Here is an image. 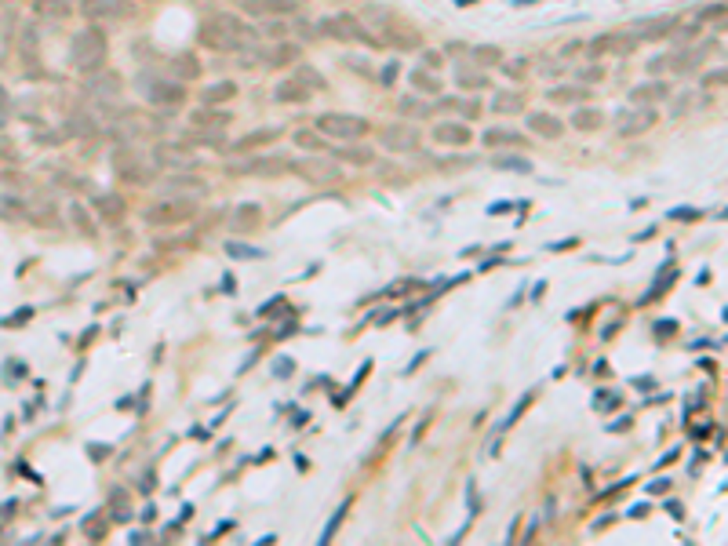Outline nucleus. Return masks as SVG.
<instances>
[{
  "mask_svg": "<svg viewBox=\"0 0 728 546\" xmlns=\"http://www.w3.org/2000/svg\"><path fill=\"white\" fill-rule=\"evenodd\" d=\"M251 37H255V33H251V26L244 23V18L226 15V11H219V15L204 18V26H201V44H204V48H215V51L244 48Z\"/></svg>",
  "mask_w": 728,
  "mask_h": 546,
  "instance_id": "nucleus-1",
  "label": "nucleus"
},
{
  "mask_svg": "<svg viewBox=\"0 0 728 546\" xmlns=\"http://www.w3.org/2000/svg\"><path fill=\"white\" fill-rule=\"evenodd\" d=\"M106 55H110V44H106V33H102L99 26H84L80 33H73V40H70V62H73V70L95 73V70H102Z\"/></svg>",
  "mask_w": 728,
  "mask_h": 546,
  "instance_id": "nucleus-2",
  "label": "nucleus"
},
{
  "mask_svg": "<svg viewBox=\"0 0 728 546\" xmlns=\"http://www.w3.org/2000/svg\"><path fill=\"white\" fill-rule=\"evenodd\" d=\"M317 132L328 135V139H339V142H360L368 135V120L353 117V113H320Z\"/></svg>",
  "mask_w": 728,
  "mask_h": 546,
  "instance_id": "nucleus-3",
  "label": "nucleus"
},
{
  "mask_svg": "<svg viewBox=\"0 0 728 546\" xmlns=\"http://www.w3.org/2000/svg\"><path fill=\"white\" fill-rule=\"evenodd\" d=\"M142 219H146L149 226H179V222H189V219H194V201H189V197H164V201H157V204H149Z\"/></svg>",
  "mask_w": 728,
  "mask_h": 546,
  "instance_id": "nucleus-4",
  "label": "nucleus"
},
{
  "mask_svg": "<svg viewBox=\"0 0 728 546\" xmlns=\"http://www.w3.org/2000/svg\"><path fill=\"white\" fill-rule=\"evenodd\" d=\"M113 172H117L120 182H132V186H146L149 182V164L135 150H127V146H120V150L113 153Z\"/></svg>",
  "mask_w": 728,
  "mask_h": 546,
  "instance_id": "nucleus-5",
  "label": "nucleus"
},
{
  "mask_svg": "<svg viewBox=\"0 0 728 546\" xmlns=\"http://www.w3.org/2000/svg\"><path fill=\"white\" fill-rule=\"evenodd\" d=\"M146 99H149V106H161V110H179L182 102H186V84L171 80V77H161V80H153V84L146 88Z\"/></svg>",
  "mask_w": 728,
  "mask_h": 546,
  "instance_id": "nucleus-6",
  "label": "nucleus"
},
{
  "mask_svg": "<svg viewBox=\"0 0 728 546\" xmlns=\"http://www.w3.org/2000/svg\"><path fill=\"white\" fill-rule=\"evenodd\" d=\"M320 33L332 40H342V44H353V40H360V18L350 11L328 15V18H320Z\"/></svg>",
  "mask_w": 728,
  "mask_h": 546,
  "instance_id": "nucleus-7",
  "label": "nucleus"
},
{
  "mask_svg": "<svg viewBox=\"0 0 728 546\" xmlns=\"http://www.w3.org/2000/svg\"><path fill=\"white\" fill-rule=\"evenodd\" d=\"M655 120H659V113H655L652 106H630V110L619 113V135L637 139V135L652 132V128H655Z\"/></svg>",
  "mask_w": 728,
  "mask_h": 546,
  "instance_id": "nucleus-8",
  "label": "nucleus"
},
{
  "mask_svg": "<svg viewBox=\"0 0 728 546\" xmlns=\"http://www.w3.org/2000/svg\"><path fill=\"white\" fill-rule=\"evenodd\" d=\"M299 11V0H244L248 18H288Z\"/></svg>",
  "mask_w": 728,
  "mask_h": 546,
  "instance_id": "nucleus-9",
  "label": "nucleus"
},
{
  "mask_svg": "<svg viewBox=\"0 0 728 546\" xmlns=\"http://www.w3.org/2000/svg\"><path fill=\"white\" fill-rule=\"evenodd\" d=\"M80 15L99 23V18H127L132 15V4H124V0H80Z\"/></svg>",
  "mask_w": 728,
  "mask_h": 546,
  "instance_id": "nucleus-10",
  "label": "nucleus"
},
{
  "mask_svg": "<svg viewBox=\"0 0 728 546\" xmlns=\"http://www.w3.org/2000/svg\"><path fill=\"white\" fill-rule=\"evenodd\" d=\"M677 30V18L674 15H659V18H637L630 26V37L634 40H655V37H667Z\"/></svg>",
  "mask_w": 728,
  "mask_h": 546,
  "instance_id": "nucleus-11",
  "label": "nucleus"
},
{
  "mask_svg": "<svg viewBox=\"0 0 728 546\" xmlns=\"http://www.w3.org/2000/svg\"><path fill=\"white\" fill-rule=\"evenodd\" d=\"M470 124L466 120H441L434 128V142L437 146H470Z\"/></svg>",
  "mask_w": 728,
  "mask_h": 546,
  "instance_id": "nucleus-12",
  "label": "nucleus"
},
{
  "mask_svg": "<svg viewBox=\"0 0 728 546\" xmlns=\"http://www.w3.org/2000/svg\"><path fill=\"white\" fill-rule=\"evenodd\" d=\"M88 95H95V99H117L120 95V88H124V80H120V73H113V70H106V73H99L95 70V77H88Z\"/></svg>",
  "mask_w": 728,
  "mask_h": 546,
  "instance_id": "nucleus-13",
  "label": "nucleus"
},
{
  "mask_svg": "<svg viewBox=\"0 0 728 546\" xmlns=\"http://www.w3.org/2000/svg\"><path fill=\"white\" fill-rule=\"evenodd\" d=\"M95 212H99V219L106 226H117L124 219V212H127V201L120 193H99L95 197Z\"/></svg>",
  "mask_w": 728,
  "mask_h": 546,
  "instance_id": "nucleus-14",
  "label": "nucleus"
},
{
  "mask_svg": "<svg viewBox=\"0 0 728 546\" xmlns=\"http://www.w3.org/2000/svg\"><path fill=\"white\" fill-rule=\"evenodd\" d=\"M382 146L390 153H415L419 150V132L415 128H390L382 135Z\"/></svg>",
  "mask_w": 728,
  "mask_h": 546,
  "instance_id": "nucleus-15",
  "label": "nucleus"
},
{
  "mask_svg": "<svg viewBox=\"0 0 728 546\" xmlns=\"http://www.w3.org/2000/svg\"><path fill=\"white\" fill-rule=\"evenodd\" d=\"M667 95H670V84H667V80H645V84H637V88H630V102H634V106L663 102Z\"/></svg>",
  "mask_w": 728,
  "mask_h": 546,
  "instance_id": "nucleus-16",
  "label": "nucleus"
},
{
  "mask_svg": "<svg viewBox=\"0 0 728 546\" xmlns=\"http://www.w3.org/2000/svg\"><path fill=\"white\" fill-rule=\"evenodd\" d=\"M208 190V182L201 179V175H189V172H182V175H171V179H164L161 182V193H204Z\"/></svg>",
  "mask_w": 728,
  "mask_h": 546,
  "instance_id": "nucleus-17",
  "label": "nucleus"
},
{
  "mask_svg": "<svg viewBox=\"0 0 728 546\" xmlns=\"http://www.w3.org/2000/svg\"><path fill=\"white\" fill-rule=\"evenodd\" d=\"M634 44H637V40H634L630 33H601V37H594L590 51H594V55H605V51H623V55H630Z\"/></svg>",
  "mask_w": 728,
  "mask_h": 546,
  "instance_id": "nucleus-18",
  "label": "nucleus"
},
{
  "mask_svg": "<svg viewBox=\"0 0 728 546\" xmlns=\"http://www.w3.org/2000/svg\"><path fill=\"white\" fill-rule=\"evenodd\" d=\"M295 58H299V48L288 44V40H281V44H273V48H259V62L270 66V70H281V66H288V62H295Z\"/></svg>",
  "mask_w": 728,
  "mask_h": 546,
  "instance_id": "nucleus-19",
  "label": "nucleus"
},
{
  "mask_svg": "<svg viewBox=\"0 0 728 546\" xmlns=\"http://www.w3.org/2000/svg\"><path fill=\"white\" fill-rule=\"evenodd\" d=\"M153 160L161 167H179V172H189V167H194V157L186 153V146H157Z\"/></svg>",
  "mask_w": 728,
  "mask_h": 546,
  "instance_id": "nucleus-20",
  "label": "nucleus"
},
{
  "mask_svg": "<svg viewBox=\"0 0 728 546\" xmlns=\"http://www.w3.org/2000/svg\"><path fill=\"white\" fill-rule=\"evenodd\" d=\"M237 172H248V175H284V172H291V160H284V157H259V160H248V164H241Z\"/></svg>",
  "mask_w": 728,
  "mask_h": 546,
  "instance_id": "nucleus-21",
  "label": "nucleus"
},
{
  "mask_svg": "<svg viewBox=\"0 0 728 546\" xmlns=\"http://www.w3.org/2000/svg\"><path fill=\"white\" fill-rule=\"evenodd\" d=\"M291 172H299L306 182H335L342 175V167L339 164H320V160H306V164H299L291 167Z\"/></svg>",
  "mask_w": 728,
  "mask_h": 546,
  "instance_id": "nucleus-22",
  "label": "nucleus"
},
{
  "mask_svg": "<svg viewBox=\"0 0 728 546\" xmlns=\"http://www.w3.org/2000/svg\"><path fill=\"white\" fill-rule=\"evenodd\" d=\"M528 128H532L535 135H543V139H561V135H565V120L553 117V113H532V117H528Z\"/></svg>",
  "mask_w": 728,
  "mask_h": 546,
  "instance_id": "nucleus-23",
  "label": "nucleus"
},
{
  "mask_svg": "<svg viewBox=\"0 0 728 546\" xmlns=\"http://www.w3.org/2000/svg\"><path fill=\"white\" fill-rule=\"evenodd\" d=\"M168 77L171 80H194V77H201V58L197 55H189V51H182V55H175L171 58V70H168Z\"/></svg>",
  "mask_w": 728,
  "mask_h": 546,
  "instance_id": "nucleus-24",
  "label": "nucleus"
},
{
  "mask_svg": "<svg viewBox=\"0 0 728 546\" xmlns=\"http://www.w3.org/2000/svg\"><path fill=\"white\" fill-rule=\"evenodd\" d=\"M273 99L284 102V106H291V102H306V99H310V88H306L303 80H295V77H284V80L273 88Z\"/></svg>",
  "mask_w": 728,
  "mask_h": 546,
  "instance_id": "nucleus-25",
  "label": "nucleus"
},
{
  "mask_svg": "<svg viewBox=\"0 0 728 546\" xmlns=\"http://www.w3.org/2000/svg\"><path fill=\"white\" fill-rule=\"evenodd\" d=\"M230 226L233 229H259L263 226V208L259 204H237L230 215Z\"/></svg>",
  "mask_w": 728,
  "mask_h": 546,
  "instance_id": "nucleus-26",
  "label": "nucleus"
},
{
  "mask_svg": "<svg viewBox=\"0 0 728 546\" xmlns=\"http://www.w3.org/2000/svg\"><path fill=\"white\" fill-rule=\"evenodd\" d=\"M237 95V84L233 80H219V84H208L201 91V106H226V102Z\"/></svg>",
  "mask_w": 728,
  "mask_h": 546,
  "instance_id": "nucleus-27",
  "label": "nucleus"
},
{
  "mask_svg": "<svg viewBox=\"0 0 728 546\" xmlns=\"http://www.w3.org/2000/svg\"><path fill=\"white\" fill-rule=\"evenodd\" d=\"M332 157L339 164H360V167L375 164V150H368V146H339V150H332Z\"/></svg>",
  "mask_w": 728,
  "mask_h": 546,
  "instance_id": "nucleus-28",
  "label": "nucleus"
},
{
  "mask_svg": "<svg viewBox=\"0 0 728 546\" xmlns=\"http://www.w3.org/2000/svg\"><path fill=\"white\" fill-rule=\"evenodd\" d=\"M189 124H194V128H226L230 113L219 110V106H201L197 113H189Z\"/></svg>",
  "mask_w": 728,
  "mask_h": 546,
  "instance_id": "nucleus-29",
  "label": "nucleus"
},
{
  "mask_svg": "<svg viewBox=\"0 0 728 546\" xmlns=\"http://www.w3.org/2000/svg\"><path fill=\"white\" fill-rule=\"evenodd\" d=\"M605 124V117H601V110H594V106H579L572 113V128L575 132H597Z\"/></svg>",
  "mask_w": 728,
  "mask_h": 546,
  "instance_id": "nucleus-30",
  "label": "nucleus"
},
{
  "mask_svg": "<svg viewBox=\"0 0 728 546\" xmlns=\"http://www.w3.org/2000/svg\"><path fill=\"white\" fill-rule=\"evenodd\" d=\"M33 11L40 18H70L73 4L70 0H33Z\"/></svg>",
  "mask_w": 728,
  "mask_h": 546,
  "instance_id": "nucleus-31",
  "label": "nucleus"
},
{
  "mask_svg": "<svg viewBox=\"0 0 728 546\" xmlns=\"http://www.w3.org/2000/svg\"><path fill=\"white\" fill-rule=\"evenodd\" d=\"M66 132H70V135H77V139H92V135L99 132V124H95L88 113H70Z\"/></svg>",
  "mask_w": 728,
  "mask_h": 546,
  "instance_id": "nucleus-32",
  "label": "nucleus"
},
{
  "mask_svg": "<svg viewBox=\"0 0 728 546\" xmlns=\"http://www.w3.org/2000/svg\"><path fill=\"white\" fill-rule=\"evenodd\" d=\"M412 88H415V91H422V95H441V80H437L430 70H422V66H419V70L412 73Z\"/></svg>",
  "mask_w": 728,
  "mask_h": 546,
  "instance_id": "nucleus-33",
  "label": "nucleus"
},
{
  "mask_svg": "<svg viewBox=\"0 0 728 546\" xmlns=\"http://www.w3.org/2000/svg\"><path fill=\"white\" fill-rule=\"evenodd\" d=\"M110 514L117 521H132V502H127L124 488H110Z\"/></svg>",
  "mask_w": 728,
  "mask_h": 546,
  "instance_id": "nucleus-34",
  "label": "nucleus"
},
{
  "mask_svg": "<svg viewBox=\"0 0 728 546\" xmlns=\"http://www.w3.org/2000/svg\"><path fill=\"white\" fill-rule=\"evenodd\" d=\"M291 142L299 146V150H313V153L325 150V139H320V132H310V128H299V132L291 135Z\"/></svg>",
  "mask_w": 728,
  "mask_h": 546,
  "instance_id": "nucleus-35",
  "label": "nucleus"
},
{
  "mask_svg": "<svg viewBox=\"0 0 728 546\" xmlns=\"http://www.w3.org/2000/svg\"><path fill=\"white\" fill-rule=\"evenodd\" d=\"M484 146H525V135L506 132V128H491V132L484 135Z\"/></svg>",
  "mask_w": 728,
  "mask_h": 546,
  "instance_id": "nucleus-36",
  "label": "nucleus"
},
{
  "mask_svg": "<svg viewBox=\"0 0 728 546\" xmlns=\"http://www.w3.org/2000/svg\"><path fill=\"white\" fill-rule=\"evenodd\" d=\"M273 139H277V132H273V128H263V132H251L248 139H237V142H233V150H237V153H241V150H255V146H266V142H273Z\"/></svg>",
  "mask_w": 728,
  "mask_h": 546,
  "instance_id": "nucleus-37",
  "label": "nucleus"
},
{
  "mask_svg": "<svg viewBox=\"0 0 728 546\" xmlns=\"http://www.w3.org/2000/svg\"><path fill=\"white\" fill-rule=\"evenodd\" d=\"M496 167L499 172H517V175H532V164L517 153H506V157H496Z\"/></svg>",
  "mask_w": 728,
  "mask_h": 546,
  "instance_id": "nucleus-38",
  "label": "nucleus"
},
{
  "mask_svg": "<svg viewBox=\"0 0 728 546\" xmlns=\"http://www.w3.org/2000/svg\"><path fill=\"white\" fill-rule=\"evenodd\" d=\"M222 142H226V139H222L219 128H208V132H197V135L182 139V146H222Z\"/></svg>",
  "mask_w": 728,
  "mask_h": 546,
  "instance_id": "nucleus-39",
  "label": "nucleus"
},
{
  "mask_svg": "<svg viewBox=\"0 0 728 546\" xmlns=\"http://www.w3.org/2000/svg\"><path fill=\"white\" fill-rule=\"evenodd\" d=\"M546 99H550V102H583L586 91H583V88H568V84H565V88H550Z\"/></svg>",
  "mask_w": 728,
  "mask_h": 546,
  "instance_id": "nucleus-40",
  "label": "nucleus"
},
{
  "mask_svg": "<svg viewBox=\"0 0 728 546\" xmlns=\"http://www.w3.org/2000/svg\"><path fill=\"white\" fill-rule=\"evenodd\" d=\"M521 106H525L521 95H496V102H491L496 113H521Z\"/></svg>",
  "mask_w": 728,
  "mask_h": 546,
  "instance_id": "nucleus-41",
  "label": "nucleus"
},
{
  "mask_svg": "<svg viewBox=\"0 0 728 546\" xmlns=\"http://www.w3.org/2000/svg\"><path fill=\"white\" fill-rule=\"evenodd\" d=\"M474 58H477V66H499V62H503V51L491 48V44H484V48L474 51Z\"/></svg>",
  "mask_w": 728,
  "mask_h": 546,
  "instance_id": "nucleus-42",
  "label": "nucleus"
},
{
  "mask_svg": "<svg viewBox=\"0 0 728 546\" xmlns=\"http://www.w3.org/2000/svg\"><path fill=\"white\" fill-rule=\"evenodd\" d=\"M295 80H303V84H306L310 91H317V88H325V80H320V73H317L313 66H303V70L295 73Z\"/></svg>",
  "mask_w": 728,
  "mask_h": 546,
  "instance_id": "nucleus-43",
  "label": "nucleus"
},
{
  "mask_svg": "<svg viewBox=\"0 0 728 546\" xmlns=\"http://www.w3.org/2000/svg\"><path fill=\"white\" fill-rule=\"evenodd\" d=\"M459 84H463V88H470V91H484V88H488V77H484V73H463Z\"/></svg>",
  "mask_w": 728,
  "mask_h": 546,
  "instance_id": "nucleus-44",
  "label": "nucleus"
},
{
  "mask_svg": "<svg viewBox=\"0 0 728 546\" xmlns=\"http://www.w3.org/2000/svg\"><path fill=\"white\" fill-rule=\"evenodd\" d=\"M226 251L233 259H263V251L259 248H248V244H226Z\"/></svg>",
  "mask_w": 728,
  "mask_h": 546,
  "instance_id": "nucleus-45",
  "label": "nucleus"
},
{
  "mask_svg": "<svg viewBox=\"0 0 728 546\" xmlns=\"http://www.w3.org/2000/svg\"><path fill=\"white\" fill-rule=\"evenodd\" d=\"M11 120V95H8V88L0 84V128Z\"/></svg>",
  "mask_w": 728,
  "mask_h": 546,
  "instance_id": "nucleus-46",
  "label": "nucleus"
},
{
  "mask_svg": "<svg viewBox=\"0 0 728 546\" xmlns=\"http://www.w3.org/2000/svg\"><path fill=\"white\" fill-rule=\"evenodd\" d=\"M84 535H88V539H102V535H106V521H95V517L84 521Z\"/></svg>",
  "mask_w": 728,
  "mask_h": 546,
  "instance_id": "nucleus-47",
  "label": "nucleus"
},
{
  "mask_svg": "<svg viewBox=\"0 0 728 546\" xmlns=\"http://www.w3.org/2000/svg\"><path fill=\"white\" fill-rule=\"evenodd\" d=\"M346 510H350V499L342 502V507H339V514H335V517L328 521V528H325V542H328V539L335 535V528H339V524H342V514H346Z\"/></svg>",
  "mask_w": 728,
  "mask_h": 546,
  "instance_id": "nucleus-48",
  "label": "nucleus"
},
{
  "mask_svg": "<svg viewBox=\"0 0 728 546\" xmlns=\"http://www.w3.org/2000/svg\"><path fill=\"white\" fill-rule=\"evenodd\" d=\"M397 110H401V113H419V117L430 113V106H419L415 99H401V106H397Z\"/></svg>",
  "mask_w": 728,
  "mask_h": 546,
  "instance_id": "nucleus-49",
  "label": "nucleus"
},
{
  "mask_svg": "<svg viewBox=\"0 0 728 546\" xmlns=\"http://www.w3.org/2000/svg\"><path fill=\"white\" fill-rule=\"evenodd\" d=\"M499 66H503L510 77H517V80H521V73L528 70V62H525V58H513V62H499Z\"/></svg>",
  "mask_w": 728,
  "mask_h": 546,
  "instance_id": "nucleus-50",
  "label": "nucleus"
},
{
  "mask_svg": "<svg viewBox=\"0 0 728 546\" xmlns=\"http://www.w3.org/2000/svg\"><path fill=\"white\" fill-rule=\"evenodd\" d=\"M615 405H619L615 393H597V397H594V408H601V412H608V408H615Z\"/></svg>",
  "mask_w": 728,
  "mask_h": 546,
  "instance_id": "nucleus-51",
  "label": "nucleus"
},
{
  "mask_svg": "<svg viewBox=\"0 0 728 546\" xmlns=\"http://www.w3.org/2000/svg\"><path fill=\"white\" fill-rule=\"evenodd\" d=\"M70 215H73V222L84 229V234H92V222H88V215H84V208H80V204H73V208H70Z\"/></svg>",
  "mask_w": 728,
  "mask_h": 546,
  "instance_id": "nucleus-52",
  "label": "nucleus"
},
{
  "mask_svg": "<svg viewBox=\"0 0 728 546\" xmlns=\"http://www.w3.org/2000/svg\"><path fill=\"white\" fill-rule=\"evenodd\" d=\"M721 84H724V70H714L703 77V88H721Z\"/></svg>",
  "mask_w": 728,
  "mask_h": 546,
  "instance_id": "nucleus-53",
  "label": "nucleus"
},
{
  "mask_svg": "<svg viewBox=\"0 0 728 546\" xmlns=\"http://www.w3.org/2000/svg\"><path fill=\"white\" fill-rule=\"evenodd\" d=\"M266 33H270V37H284V33H288V26L281 23V18H277V23H273V18H266Z\"/></svg>",
  "mask_w": 728,
  "mask_h": 546,
  "instance_id": "nucleus-54",
  "label": "nucleus"
},
{
  "mask_svg": "<svg viewBox=\"0 0 728 546\" xmlns=\"http://www.w3.org/2000/svg\"><path fill=\"white\" fill-rule=\"evenodd\" d=\"M528 401H532V393H525V397H521V405H517V408H513V415L506 419V426H513V423H517V419H521V412L528 408Z\"/></svg>",
  "mask_w": 728,
  "mask_h": 546,
  "instance_id": "nucleus-55",
  "label": "nucleus"
},
{
  "mask_svg": "<svg viewBox=\"0 0 728 546\" xmlns=\"http://www.w3.org/2000/svg\"><path fill=\"white\" fill-rule=\"evenodd\" d=\"M397 73H401V70H397V62H390V66H382V77H379V80H382V84H394V80H397Z\"/></svg>",
  "mask_w": 728,
  "mask_h": 546,
  "instance_id": "nucleus-56",
  "label": "nucleus"
},
{
  "mask_svg": "<svg viewBox=\"0 0 728 546\" xmlns=\"http://www.w3.org/2000/svg\"><path fill=\"white\" fill-rule=\"evenodd\" d=\"M579 77H583V84H594V80H601V77H605V70H601V66H597V70H583Z\"/></svg>",
  "mask_w": 728,
  "mask_h": 546,
  "instance_id": "nucleus-57",
  "label": "nucleus"
},
{
  "mask_svg": "<svg viewBox=\"0 0 728 546\" xmlns=\"http://www.w3.org/2000/svg\"><path fill=\"white\" fill-rule=\"evenodd\" d=\"M459 106H463V117H466V120L481 113V106H477V102H459Z\"/></svg>",
  "mask_w": 728,
  "mask_h": 546,
  "instance_id": "nucleus-58",
  "label": "nucleus"
},
{
  "mask_svg": "<svg viewBox=\"0 0 728 546\" xmlns=\"http://www.w3.org/2000/svg\"><path fill=\"white\" fill-rule=\"evenodd\" d=\"M670 215H674V219H696L699 212H696V208H674Z\"/></svg>",
  "mask_w": 728,
  "mask_h": 546,
  "instance_id": "nucleus-59",
  "label": "nucleus"
},
{
  "mask_svg": "<svg viewBox=\"0 0 728 546\" xmlns=\"http://www.w3.org/2000/svg\"><path fill=\"white\" fill-rule=\"evenodd\" d=\"M37 142H40V146H44V142H48V146H55V142H62V139H58L55 132H37Z\"/></svg>",
  "mask_w": 728,
  "mask_h": 546,
  "instance_id": "nucleus-60",
  "label": "nucleus"
},
{
  "mask_svg": "<svg viewBox=\"0 0 728 546\" xmlns=\"http://www.w3.org/2000/svg\"><path fill=\"white\" fill-rule=\"evenodd\" d=\"M422 62H426L430 70H437V66H441V55H437V51H426V55H422Z\"/></svg>",
  "mask_w": 728,
  "mask_h": 546,
  "instance_id": "nucleus-61",
  "label": "nucleus"
},
{
  "mask_svg": "<svg viewBox=\"0 0 728 546\" xmlns=\"http://www.w3.org/2000/svg\"><path fill=\"white\" fill-rule=\"evenodd\" d=\"M273 372H277V375H281V379H288V375H291V361H281V364H277Z\"/></svg>",
  "mask_w": 728,
  "mask_h": 546,
  "instance_id": "nucleus-62",
  "label": "nucleus"
},
{
  "mask_svg": "<svg viewBox=\"0 0 728 546\" xmlns=\"http://www.w3.org/2000/svg\"><path fill=\"white\" fill-rule=\"evenodd\" d=\"M674 328H677V324H674V321H663V324H655V331H659V335H670V331H674Z\"/></svg>",
  "mask_w": 728,
  "mask_h": 546,
  "instance_id": "nucleus-63",
  "label": "nucleus"
}]
</instances>
